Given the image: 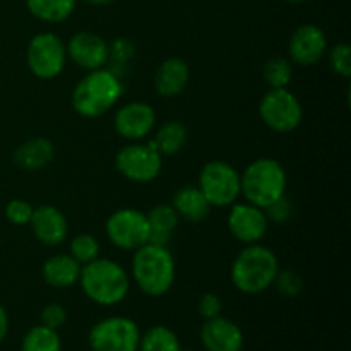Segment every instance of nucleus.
Returning <instances> with one entry per match:
<instances>
[{"mask_svg":"<svg viewBox=\"0 0 351 351\" xmlns=\"http://www.w3.org/2000/svg\"><path fill=\"white\" fill-rule=\"evenodd\" d=\"M79 285L93 304L113 307L122 304L129 295L130 276L115 261L98 257L81 267Z\"/></svg>","mask_w":351,"mask_h":351,"instance_id":"f257e3e1","label":"nucleus"},{"mask_svg":"<svg viewBox=\"0 0 351 351\" xmlns=\"http://www.w3.org/2000/svg\"><path fill=\"white\" fill-rule=\"evenodd\" d=\"M130 273L136 287L151 298H160L175 283V261L168 247L146 243L134 252Z\"/></svg>","mask_w":351,"mask_h":351,"instance_id":"f03ea898","label":"nucleus"},{"mask_svg":"<svg viewBox=\"0 0 351 351\" xmlns=\"http://www.w3.org/2000/svg\"><path fill=\"white\" fill-rule=\"evenodd\" d=\"M280 263L269 247L261 243L245 245L233 259L232 278L233 287L245 295H259L269 290L274 283Z\"/></svg>","mask_w":351,"mask_h":351,"instance_id":"7ed1b4c3","label":"nucleus"},{"mask_svg":"<svg viewBox=\"0 0 351 351\" xmlns=\"http://www.w3.org/2000/svg\"><path fill=\"white\" fill-rule=\"evenodd\" d=\"M123 84L112 69L89 71L72 91V108L84 119H96L108 112L122 98Z\"/></svg>","mask_w":351,"mask_h":351,"instance_id":"20e7f679","label":"nucleus"},{"mask_svg":"<svg viewBox=\"0 0 351 351\" xmlns=\"http://www.w3.org/2000/svg\"><path fill=\"white\" fill-rule=\"evenodd\" d=\"M287 185V170L274 158H257L240 173V194L245 202L261 209L283 197Z\"/></svg>","mask_w":351,"mask_h":351,"instance_id":"39448f33","label":"nucleus"},{"mask_svg":"<svg viewBox=\"0 0 351 351\" xmlns=\"http://www.w3.org/2000/svg\"><path fill=\"white\" fill-rule=\"evenodd\" d=\"M197 187L208 199L211 208H230L240 194V171L223 160L208 161L199 171Z\"/></svg>","mask_w":351,"mask_h":351,"instance_id":"423d86ee","label":"nucleus"},{"mask_svg":"<svg viewBox=\"0 0 351 351\" xmlns=\"http://www.w3.org/2000/svg\"><path fill=\"white\" fill-rule=\"evenodd\" d=\"M115 168L134 184H149L160 177L163 156L149 141H136L120 147L115 154Z\"/></svg>","mask_w":351,"mask_h":351,"instance_id":"0eeeda50","label":"nucleus"},{"mask_svg":"<svg viewBox=\"0 0 351 351\" xmlns=\"http://www.w3.org/2000/svg\"><path fill=\"white\" fill-rule=\"evenodd\" d=\"M259 117L273 132L290 134L300 127L304 108L288 88L269 89L259 101Z\"/></svg>","mask_w":351,"mask_h":351,"instance_id":"6e6552de","label":"nucleus"},{"mask_svg":"<svg viewBox=\"0 0 351 351\" xmlns=\"http://www.w3.org/2000/svg\"><path fill=\"white\" fill-rule=\"evenodd\" d=\"M67 62L65 43L58 34L45 31L34 34L26 48V64L31 74L43 81H50L62 74Z\"/></svg>","mask_w":351,"mask_h":351,"instance_id":"1a4fd4ad","label":"nucleus"},{"mask_svg":"<svg viewBox=\"0 0 351 351\" xmlns=\"http://www.w3.org/2000/svg\"><path fill=\"white\" fill-rule=\"evenodd\" d=\"M141 329L132 319L112 315L91 328L88 343L91 351H137Z\"/></svg>","mask_w":351,"mask_h":351,"instance_id":"9d476101","label":"nucleus"},{"mask_svg":"<svg viewBox=\"0 0 351 351\" xmlns=\"http://www.w3.org/2000/svg\"><path fill=\"white\" fill-rule=\"evenodd\" d=\"M106 237L113 247L125 252H136L149 243V225L146 213L132 208L117 209L105 223Z\"/></svg>","mask_w":351,"mask_h":351,"instance_id":"9b49d317","label":"nucleus"},{"mask_svg":"<svg viewBox=\"0 0 351 351\" xmlns=\"http://www.w3.org/2000/svg\"><path fill=\"white\" fill-rule=\"evenodd\" d=\"M228 230L233 239L239 240L243 245L259 243L266 237L269 228V219L266 211L250 202H239L230 206L228 213Z\"/></svg>","mask_w":351,"mask_h":351,"instance_id":"f8f14e48","label":"nucleus"},{"mask_svg":"<svg viewBox=\"0 0 351 351\" xmlns=\"http://www.w3.org/2000/svg\"><path fill=\"white\" fill-rule=\"evenodd\" d=\"M328 53V36L315 24H302L293 31L288 43V55L293 65L314 67Z\"/></svg>","mask_w":351,"mask_h":351,"instance_id":"ddd939ff","label":"nucleus"},{"mask_svg":"<svg viewBox=\"0 0 351 351\" xmlns=\"http://www.w3.org/2000/svg\"><path fill=\"white\" fill-rule=\"evenodd\" d=\"M115 132L125 141H144L156 127V112L146 101H130L120 106L113 119Z\"/></svg>","mask_w":351,"mask_h":351,"instance_id":"4468645a","label":"nucleus"},{"mask_svg":"<svg viewBox=\"0 0 351 351\" xmlns=\"http://www.w3.org/2000/svg\"><path fill=\"white\" fill-rule=\"evenodd\" d=\"M67 58L84 71L103 69L110 60V45L91 31H79L65 45Z\"/></svg>","mask_w":351,"mask_h":351,"instance_id":"2eb2a0df","label":"nucleus"},{"mask_svg":"<svg viewBox=\"0 0 351 351\" xmlns=\"http://www.w3.org/2000/svg\"><path fill=\"white\" fill-rule=\"evenodd\" d=\"M199 338L206 351H242L245 343L240 326L223 315L204 321Z\"/></svg>","mask_w":351,"mask_h":351,"instance_id":"dca6fc26","label":"nucleus"},{"mask_svg":"<svg viewBox=\"0 0 351 351\" xmlns=\"http://www.w3.org/2000/svg\"><path fill=\"white\" fill-rule=\"evenodd\" d=\"M31 232L43 245L57 247L65 242L69 235V223L64 213L50 204L38 206L31 216Z\"/></svg>","mask_w":351,"mask_h":351,"instance_id":"f3484780","label":"nucleus"},{"mask_svg":"<svg viewBox=\"0 0 351 351\" xmlns=\"http://www.w3.org/2000/svg\"><path fill=\"white\" fill-rule=\"evenodd\" d=\"M191 71L184 58L170 57L161 62L154 74V89L163 98H177L185 91Z\"/></svg>","mask_w":351,"mask_h":351,"instance_id":"a211bd4d","label":"nucleus"},{"mask_svg":"<svg viewBox=\"0 0 351 351\" xmlns=\"http://www.w3.org/2000/svg\"><path fill=\"white\" fill-rule=\"evenodd\" d=\"M81 267V264L71 254H55L50 259L45 261L41 267V276L48 287L67 290L79 283Z\"/></svg>","mask_w":351,"mask_h":351,"instance_id":"6ab92c4d","label":"nucleus"},{"mask_svg":"<svg viewBox=\"0 0 351 351\" xmlns=\"http://www.w3.org/2000/svg\"><path fill=\"white\" fill-rule=\"evenodd\" d=\"M170 204L177 211L178 218L191 223L204 221L211 213V204L197 185H184L177 189Z\"/></svg>","mask_w":351,"mask_h":351,"instance_id":"aec40b11","label":"nucleus"},{"mask_svg":"<svg viewBox=\"0 0 351 351\" xmlns=\"http://www.w3.org/2000/svg\"><path fill=\"white\" fill-rule=\"evenodd\" d=\"M55 147L53 143L47 137H33L26 143L19 144L14 151V163L21 170L36 171L45 168L53 161Z\"/></svg>","mask_w":351,"mask_h":351,"instance_id":"412c9836","label":"nucleus"},{"mask_svg":"<svg viewBox=\"0 0 351 351\" xmlns=\"http://www.w3.org/2000/svg\"><path fill=\"white\" fill-rule=\"evenodd\" d=\"M146 216L147 225H149V243L168 247L170 240L173 239L178 221H180L173 206L158 204Z\"/></svg>","mask_w":351,"mask_h":351,"instance_id":"4be33fe9","label":"nucleus"},{"mask_svg":"<svg viewBox=\"0 0 351 351\" xmlns=\"http://www.w3.org/2000/svg\"><path fill=\"white\" fill-rule=\"evenodd\" d=\"M153 132L154 136L153 139H149V143L156 147L161 156H173L180 153L189 137L187 127L180 120H168Z\"/></svg>","mask_w":351,"mask_h":351,"instance_id":"5701e85b","label":"nucleus"},{"mask_svg":"<svg viewBox=\"0 0 351 351\" xmlns=\"http://www.w3.org/2000/svg\"><path fill=\"white\" fill-rule=\"evenodd\" d=\"M77 0H26V9L43 23H64L75 10Z\"/></svg>","mask_w":351,"mask_h":351,"instance_id":"b1692460","label":"nucleus"},{"mask_svg":"<svg viewBox=\"0 0 351 351\" xmlns=\"http://www.w3.org/2000/svg\"><path fill=\"white\" fill-rule=\"evenodd\" d=\"M137 351H184L177 332L168 326L156 324L141 332L139 348Z\"/></svg>","mask_w":351,"mask_h":351,"instance_id":"393cba45","label":"nucleus"},{"mask_svg":"<svg viewBox=\"0 0 351 351\" xmlns=\"http://www.w3.org/2000/svg\"><path fill=\"white\" fill-rule=\"evenodd\" d=\"M21 351H62L60 335L43 324L33 326L21 341Z\"/></svg>","mask_w":351,"mask_h":351,"instance_id":"a878e982","label":"nucleus"},{"mask_svg":"<svg viewBox=\"0 0 351 351\" xmlns=\"http://www.w3.org/2000/svg\"><path fill=\"white\" fill-rule=\"evenodd\" d=\"M263 77L267 82L269 89L288 88L293 77V64L288 57L283 55H274L269 60H266L263 67Z\"/></svg>","mask_w":351,"mask_h":351,"instance_id":"bb28decb","label":"nucleus"},{"mask_svg":"<svg viewBox=\"0 0 351 351\" xmlns=\"http://www.w3.org/2000/svg\"><path fill=\"white\" fill-rule=\"evenodd\" d=\"M69 254L77 261L81 266L89 264L91 261L98 259L101 254V245H99L98 239L93 237L91 233H79L77 237L71 240V247H69Z\"/></svg>","mask_w":351,"mask_h":351,"instance_id":"cd10ccee","label":"nucleus"},{"mask_svg":"<svg viewBox=\"0 0 351 351\" xmlns=\"http://www.w3.org/2000/svg\"><path fill=\"white\" fill-rule=\"evenodd\" d=\"M273 287L276 288L278 293L287 298H295L304 290V280L300 274L293 269H280L276 278H274Z\"/></svg>","mask_w":351,"mask_h":351,"instance_id":"c85d7f7f","label":"nucleus"},{"mask_svg":"<svg viewBox=\"0 0 351 351\" xmlns=\"http://www.w3.org/2000/svg\"><path fill=\"white\" fill-rule=\"evenodd\" d=\"M328 62L331 71L339 77L348 79L351 75V47L348 43H338L328 51Z\"/></svg>","mask_w":351,"mask_h":351,"instance_id":"c756f323","label":"nucleus"},{"mask_svg":"<svg viewBox=\"0 0 351 351\" xmlns=\"http://www.w3.org/2000/svg\"><path fill=\"white\" fill-rule=\"evenodd\" d=\"M33 206L24 199H12L5 206V218L16 226L29 225L31 216H33Z\"/></svg>","mask_w":351,"mask_h":351,"instance_id":"7c9ffc66","label":"nucleus"},{"mask_svg":"<svg viewBox=\"0 0 351 351\" xmlns=\"http://www.w3.org/2000/svg\"><path fill=\"white\" fill-rule=\"evenodd\" d=\"M40 319H41V324L58 331V329L67 322V308H65L64 305L55 304L53 302V304H48L41 308Z\"/></svg>","mask_w":351,"mask_h":351,"instance_id":"2f4dec72","label":"nucleus"},{"mask_svg":"<svg viewBox=\"0 0 351 351\" xmlns=\"http://www.w3.org/2000/svg\"><path fill=\"white\" fill-rule=\"evenodd\" d=\"M266 216L269 221L274 223H285L291 218V213H293V206H291V201L287 197V194L283 197H280L278 201H274L273 204L267 206Z\"/></svg>","mask_w":351,"mask_h":351,"instance_id":"473e14b6","label":"nucleus"},{"mask_svg":"<svg viewBox=\"0 0 351 351\" xmlns=\"http://www.w3.org/2000/svg\"><path fill=\"white\" fill-rule=\"evenodd\" d=\"M197 308H199V315H201L204 321H208V319H215L218 317V315H221L223 302L221 298H219V295L204 293L201 297V300H199Z\"/></svg>","mask_w":351,"mask_h":351,"instance_id":"72a5a7b5","label":"nucleus"},{"mask_svg":"<svg viewBox=\"0 0 351 351\" xmlns=\"http://www.w3.org/2000/svg\"><path fill=\"white\" fill-rule=\"evenodd\" d=\"M132 55L134 45L130 43L129 40H125V38H119V40H115L110 45V58H112L115 64H125Z\"/></svg>","mask_w":351,"mask_h":351,"instance_id":"f704fd0d","label":"nucleus"},{"mask_svg":"<svg viewBox=\"0 0 351 351\" xmlns=\"http://www.w3.org/2000/svg\"><path fill=\"white\" fill-rule=\"evenodd\" d=\"M7 335H9V314L3 305H0V345L7 338Z\"/></svg>","mask_w":351,"mask_h":351,"instance_id":"c9c22d12","label":"nucleus"},{"mask_svg":"<svg viewBox=\"0 0 351 351\" xmlns=\"http://www.w3.org/2000/svg\"><path fill=\"white\" fill-rule=\"evenodd\" d=\"M84 3H89V5H108V3L115 2V0H82Z\"/></svg>","mask_w":351,"mask_h":351,"instance_id":"e433bc0d","label":"nucleus"},{"mask_svg":"<svg viewBox=\"0 0 351 351\" xmlns=\"http://www.w3.org/2000/svg\"><path fill=\"white\" fill-rule=\"evenodd\" d=\"M285 2H290V3H300V2H304V0H285Z\"/></svg>","mask_w":351,"mask_h":351,"instance_id":"4c0bfd02","label":"nucleus"},{"mask_svg":"<svg viewBox=\"0 0 351 351\" xmlns=\"http://www.w3.org/2000/svg\"><path fill=\"white\" fill-rule=\"evenodd\" d=\"M189 351H191V350H189Z\"/></svg>","mask_w":351,"mask_h":351,"instance_id":"58836bf2","label":"nucleus"}]
</instances>
